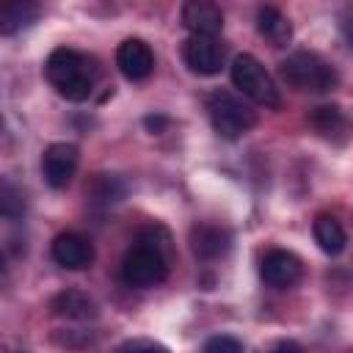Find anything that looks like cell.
<instances>
[{
  "mask_svg": "<svg viewBox=\"0 0 353 353\" xmlns=\"http://www.w3.org/2000/svg\"><path fill=\"white\" fill-rule=\"evenodd\" d=\"M44 74L50 85L69 102H85L94 91L91 61L72 47H55L44 61Z\"/></svg>",
  "mask_w": 353,
  "mask_h": 353,
  "instance_id": "cell-1",
  "label": "cell"
},
{
  "mask_svg": "<svg viewBox=\"0 0 353 353\" xmlns=\"http://www.w3.org/2000/svg\"><path fill=\"white\" fill-rule=\"evenodd\" d=\"M279 74L281 80L295 88V91H306V94H325L334 91L339 83L336 69L317 52L312 50H295L290 52L281 63H279Z\"/></svg>",
  "mask_w": 353,
  "mask_h": 353,
  "instance_id": "cell-2",
  "label": "cell"
},
{
  "mask_svg": "<svg viewBox=\"0 0 353 353\" xmlns=\"http://www.w3.org/2000/svg\"><path fill=\"white\" fill-rule=\"evenodd\" d=\"M207 113H210L212 130L226 141L243 138L256 124V110L251 108V102H245L243 97L226 88H218L207 97Z\"/></svg>",
  "mask_w": 353,
  "mask_h": 353,
  "instance_id": "cell-3",
  "label": "cell"
},
{
  "mask_svg": "<svg viewBox=\"0 0 353 353\" xmlns=\"http://www.w3.org/2000/svg\"><path fill=\"white\" fill-rule=\"evenodd\" d=\"M229 74H232L234 88H237L245 99H251V102H256V105H265V108H279V105H281L279 85H276V80L268 74V69L259 63L256 55H251V52L234 55V61H232V66H229Z\"/></svg>",
  "mask_w": 353,
  "mask_h": 353,
  "instance_id": "cell-4",
  "label": "cell"
},
{
  "mask_svg": "<svg viewBox=\"0 0 353 353\" xmlns=\"http://www.w3.org/2000/svg\"><path fill=\"white\" fill-rule=\"evenodd\" d=\"M121 279L127 287H135V290L157 287L168 279V256L154 245L138 243L121 259Z\"/></svg>",
  "mask_w": 353,
  "mask_h": 353,
  "instance_id": "cell-5",
  "label": "cell"
},
{
  "mask_svg": "<svg viewBox=\"0 0 353 353\" xmlns=\"http://www.w3.org/2000/svg\"><path fill=\"white\" fill-rule=\"evenodd\" d=\"M223 58H226V50L215 36L190 33V39L182 44V61L193 74H201V77L218 74L223 69Z\"/></svg>",
  "mask_w": 353,
  "mask_h": 353,
  "instance_id": "cell-6",
  "label": "cell"
},
{
  "mask_svg": "<svg viewBox=\"0 0 353 353\" xmlns=\"http://www.w3.org/2000/svg\"><path fill=\"white\" fill-rule=\"evenodd\" d=\"M77 163H80V152H77L74 143H66V141L50 143L41 154V176L50 188L61 190L72 182V176L77 171Z\"/></svg>",
  "mask_w": 353,
  "mask_h": 353,
  "instance_id": "cell-7",
  "label": "cell"
},
{
  "mask_svg": "<svg viewBox=\"0 0 353 353\" xmlns=\"http://www.w3.org/2000/svg\"><path fill=\"white\" fill-rule=\"evenodd\" d=\"M259 276L268 287L273 290H290L301 281L303 276V265L301 259L292 254V251H284V248H270L262 262H259Z\"/></svg>",
  "mask_w": 353,
  "mask_h": 353,
  "instance_id": "cell-8",
  "label": "cell"
},
{
  "mask_svg": "<svg viewBox=\"0 0 353 353\" xmlns=\"http://www.w3.org/2000/svg\"><path fill=\"white\" fill-rule=\"evenodd\" d=\"M116 66L127 80H146L154 69V52L143 39H124L116 47Z\"/></svg>",
  "mask_w": 353,
  "mask_h": 353,
  "instance_id": "cell-9",
  "label": "cell"
},
{
  "mask_svg": "<svg viewBox=\"0 0 353 353\" xmlns=\"http://www.w3.org/2000/svg\"><path fill=\"white\" fill-rule=\"evenodd\" d=\"M182 25L196 36H218L223 28V11L215 0H185Z\"/></svg>",
  "mask_w": 353,
  "mask_h": 353,
  "instance_id": "cell-10",
  "label": "cell"
},
{
  "mask_svg": "<svg viewBox=\"0 0 353 353\" xmlns=\"http://www.w3.org/2000/svg\"><path fill=\"white\" fill-rule=\"evenodd\" d=\"M52 259L66 270H85L94 262V245L83 234L63 232L52 240Z\"/></svg>",
  "mask_w": 353,
  "mask_h": 353,
  "instance_id": "cell-11",
  "label": "cell"
},
{
  "mask_svg": "<svg viewBox=\"0 0 353 353\" xmlns=\"http://www.w3.org/2000/svg\"><path fill=\"white\" fill-rule=\"evenodd\" d=\"M190 248L199 259L212 262V259H221L229 254L232 234H229V229L215 226V223H196L190 229Z\"/></svg>",
  "mask_w": 353,
  "mask_h": 353,
  "instance_id": "cell-12",
  "label": "cell"
},
{
  "mask_svg": "<svg viewBox=\"0 0 353 353\" xmlns=\"http://www.w3.org/2000/svg\"><path fill=\"white\" fill-rule=\"evenodd\" d=\"M50 309H52L55 317L77 320V323H83V320H94V317L99 314L97 301H94L88 292H83V290H63V292H58V295L52 298Z\"/></svg>",
  "mask_w": 353,
  "mask_h": 353,
  "instance_id": "cell-13",
  "label": "cell"
},
{
  "mask_svg": "<svg viewBox=\"0 0 353 353\" xmlns=\"http://www.w3.org/2000/svg\"><path fill=\"white\" fill-rule=\"evenodd\" d=\"M41 14V0H3L0 3V33L14 36L33 25Z\"/></svg>",
  "mask_w": 353,
  "mask_h": 353,
  "instance_id": "cell-14",
  "label": "cell"
},
{
  "mask_svg": "<svg viewBox=\"0 0 353 353\" xmlns=\"http://www.w3.org/2000/svg\"><path fill=\"white\" fill-rule=\"evenodd\" d=\"M256 30L273 47H287L292 41V22L273 6H262L256 11Z\"/></svg>",
  "mask_w": 353,
  "mask_h": 353,
  "instance_id": "cell-15",
  "label": "cell"
},
{
  "mask_svg": "<svg viewBox=\"0 0 353 353\" xmlns=\"http://www.w3.org/2000/svg\"><path fill=\"white\" fill-rule=\"evenodd\" d=\"M309 127L325 141H342L347 130V119L336 105H320L309 113Z\"/></svg>",
  "mask_w": 353,
  "mask_h": 353,
  "instance_id": "cell-16",
  "label": "cell"
},
{
  "mask_svg": "<svg viewBox=\"0 0 353 353\" xmlns=\"http://www.w3.org/2000/svg\"><path fill=\"white\" fill-rule=\"evenodd\" d=\"M312 232H314V243H317L320 251H325L328 256L342 254L345 245H347V234H345L342 223H339L334 215H317Z\"/></svg>",
  "mask_w": 353,
  "mask_h": 353,
  "instance_id": "cell-17",
  "label": "cell"
},
{
  "mask_svg": "<svg viewBox=\"0 0 353 353\" xmlns=\"http://www.w3.org/2000/svg\"><path fill=\"white\" fill-rule=\"evenodd\" d=\"M124 193H127V185L113 174H97L91 179V185L85 188V196L99 207H110V204L121 201Z\"/></svg>",
  "mask_w": 353,
  "mask_h": 353,
  "instance_id": "cell-18",
  "label": "cell"
},
{
  "mask_svg": "<svg viewBox=\"0 0 353 353\" xmlns=\"http://www.w3.org/2000/svg\"><path fill=\"white\" fill-rule=\"evenodd\" d=\"M0 215L6 221H17L25 215V199H22V190H17L8 179L0 182Z\"/></svg>",
  "mask_w": 353,
  "mask_h": 353,
  "instance_id": "cell-19",
  "label": "cell"
},
{
  "mask_svg": "<svg viewBox=\"0 0 353 353\" xmlns=\"http://www.w3.org/2000/svg\"><path fill=\"white\" fill-rule=\"evenodd\" d=\"M138 243H146V245H154V248H160L165 256H171V234L163 229V226H146V229H141V234H138Z\"/></svg>",
  "mask_w": 353,
  "mask_h": 353,
  "instance_id": "cell-20",
  "label": "cell"
},
{
  "mask_svg": "<svg viewBox=\"0 0 353 353\" xmlns=\"http://www.w3.org/2000/svg\"><path fill=\"white\" fill-rule=\"evenodd\" d=\"M204 350L207 353H215V350H232V353H237V350H243V342L234 339V336H212V339L204 342Z\"/></svg>",
  "mask_w": 353,
  "mask_h": 353,
  "instance_id": "cell-21",
  "label": "cell"
},
{
  "mask_svg": "<svg viewBox=\"0 0 353 353\" xmlns=\"http://www.w3.org/2000/svg\"><path fill=\"white\" fill-rule=\"evenodd\" d=\"M339 30H342L345 44H347V47H350V52H353V8L342 11V17H339Z\"/></svg>",
  "mask_w": 353,
  "mask_h": 353,
  "instance_id": "cell-22",
  "label": "cell"
},
{
  "mask_svg": "<svg viewBox=\"0 0 353 353\" xmlns=\"http://www.w3.org/2000/svg\"><path fill=\"white\" fill-rule=\"evenodd\" d=\"M141 347H146V350H165V345H160L154 339H127V342L119 345V350H141Z\"/></svg>",
  "mask_w": 353,
  "mask_h": 353,
  "instance_id": "cell-23",
  "label": "cell"
},
{
  "mask_svg": "<svg viewBox=\"0 0 353 353\" xmlns=\"http://www.w3.org/2000/svg\"><path fill=\"white\" fill-rule=\"evenodd\" d=\"M143 127H146L152 135H160V132L168 127V116H160V113H154V116H146V119H143Z\"/></svg>",
  "mask_w": 353,
  "mask_h": 353,
  "instance_id": "cell-24",
  "label": "cell"
},
{
  "mask_svg": "<svg viewBox=\"0 0 353 353\" xmlns=\"http://www.w3.org/2000/svg\"><path fill=\"white\" fill-rule=\"evenodd\" d=\"M273 347H281V350H301V345H298V342H287V339H284V342H276Z\"/></svg>",
  "mask_w": 353,
  "mask_h": 353,
  "instance_id": "cell-25",
  "label": "cell"
}]
</instances>
